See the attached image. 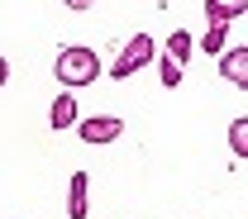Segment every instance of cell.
<instances>
[{"label": "cell", "instance_id": "1", "mask_svg": "<svg viewBox=\"0 0 248 219\" xmlns=\"http://www.w3.org/2000/svg\"><path fill=\"white\" fill-rule=\"evenodd\" d=\"M100 76V58L91 48H62L58 53V81L62 86H91Z\"/></svg>", "mask_w": 248, "mask_h": 219}, {"label": "cell", "instance_id": "2", "mask_svg": "<svg viewBox=\"0 0 248 219\" xmlns=\"http://www.w3.org/2000/svg\"><path fill=\"white\" fill-rule=\"evenodd\" d=\"M157 58V48H153V38L148 33H134L129 43L120 48V58H115V81H124V76H134V72H143V67Z\"/></svg>", "mask_w": 248, "mask_h": 219}, {"label": "cell", "instance_id": "3", "mask_svg": "<svg viewBox=\"0 0 248 219\" xmlns=\"http://www.w3.org/2000/svg\"><path fill=\"white\" fill-rule=\"evenodd\" d=\"M77 133H81V143L100 148V143H115L124 133V124H120V115H86V119L77 124Z\"/></svg>", "mask_w": 248, "mask_h": 219}, {"label": "cell", "instance_id": "4", "mask_svg": "<svg viewBox=\"0 0 248 219\" xmlns=\"http://www.w3.org/2000/svg\"><path fill=\"white\" fill-rule=\"evenodd\" d=\"M219 76H224L229 86L248 91V48H229V53H219Z\"/></svg>", "mask_w": 248, "mask_h": 219}, {"label": "cell", "instance_id": "5", "mask_svg": "<svg viewBox=\"0 0 248 219\" xmlns=\"http://www.w3.org/2000/svg\"><path fill=\"white\" fill-rule=\"evenodd\" d=\"M248 10V0H205V19L210 24H229Z\"/></svg>", "mask_w": 248, "mask_h": 219}, {"label": "cell", "instance_id": "6", "mask_svg": "<svg viewBox=\"0 0 248 219\" xmlns=\"http://www.w3.org/2000/svg\"><path fill=\"white\" fill-rule=\"evenodd\" d=\"M67 215L86 219V172H77V176L67 181Z\"/></svg>", "mask_w": 248, "mask_h": 219}, {"label": "cell", "instance_id": "7", "mask_svg": "<svg viewBox=\"0 0 248 219\" xmlns=\"http://www.w3.org/2000/svg\"><path fill=\"white\" fill-rule=\"evenodd\" d=\"M48 124H53V129H72V124H77V100H72V95H58V100H53Z\"/></svg>", "mask_w": 248, "mask_h": 219}, {"label": "cell", "instance_id": "8", "mask_svg": "<svg viewBox=\"0 0 248 219\" xmlns=\"http://www.w3.org/2000/svg\"><path fill=\"white\" fill-rule=\"evenodd\" d=\"M229 148H234V157L248 162V115H239V119L229 124Z\"/></svg>", "mask_w": 248, "mask_h": 219}, {"label": "cell", "instance_id": "9", "mask_svg": "<svg viewBox=\"0 0 248 219\" xmlns=\"http://www.w3.org/2000/svg\"><path fill=\"white\" fill-rule=\"evenodd\" d=\"M224 33H229V24H210V29L201 33V48H205V53H224Z\"/></svg>", "mask_w": 248, "mask_h": 219}, {"label": "cell", "instance_id": "10", "mask_svg": "<svg viewBox=\"0 0 248 219\" xmlns=\"http://www.w3.org/2000/svg\"><path fill=\"white\" fill-rule=\"evenodd\" d=\"M157 76H162V86H182V62H172L167 53H157Z\"/></svg>", "mask_w": 248, "mask_h": 219}, {"label": "cell", "instance_id": "11", "mask_svg": "<svg viewBox=\"0 0 248 219\" xmlns=\"http://www.w3.org/2000/svg\"><path fill=\"white\" fill-rule=\"evenodd\" d=\"M167 58H172V62H186V58H191V33H172V38H167Z\"/></svg>", "mask_w": 248, "mask_h": 219}, {"label": "cell", "instance_id": "12", "mask_svg": "<svg viewBox=\"0 0 248 219\" xmlns=\"http://www.w3.org/2000/svg\"><path fill=\"white\" fill-rule=\"evenodd\" d=\"M62 5H72V10H91L95 0H62Z\"/></svg>", "mask_w": 248, "mask_h": 219}, {"label": "cell", "instance_id": "13", "mask_svg": "<svg viewBox=\"0 0 248 219\" xmlns=\"http://www.w3.org/2000/svg\"><path fill=\"white\" fill-rule=\"evenodd\" d=\"M5 81H10V62L0 58V86H5Z\"/></svg>", "mask_w": 248, "mask_h": 219}]
</instances>
